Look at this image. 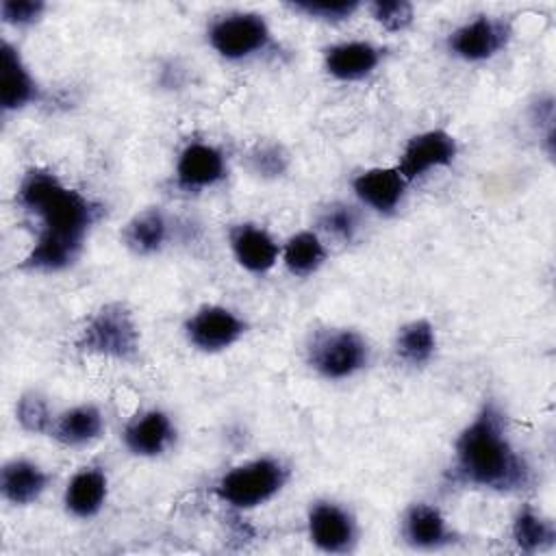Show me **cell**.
<instances>
[{"label":"cell","mask_w":556,"mask_h":556,"mask_svg":"<svg viewBox=\"0 0 556 556\" xmlns=\"http://www.w3.org/2000/svg\"><path fill=\"white\" fill-rule=\"evenodd\" d=\"M445 478L450 484L495 495H519L534 486V467L519 450L497 397L486 395L458 430Z\"/></svg>","instance_id":"6da1fadb"},{"label":"cell","mask_w":556,"mask_h":556,"mask_svg":"<svg viewBox=\"0 0 556 556\" xmlns=\"http://www.w3.org/2000/svg\"><path fill=\"white\" fill-rule=\"evenodd\" d=\"M15 206L37 222V232L63 237L85 245L104 206L85 191L63 182L48 167H28L15 187Z\"/></svg>","instance_id":"7a4b0ae2"},{"label":"cell","mask_w":556,"mask_h":556,"mask_svg":"<svg viewBox=\"0 0 556 556\" xmlns=\"http://www.w3.org/2000/svg\"><path fill=\"white\" fill-rule=\"evenodd\" d=\"M74 348L83 356L137 365L141 361L143 337L135 311L122 300L100 304L80 326Z\"/></svg>","instance_id":"3957f363"},{"label":"cell","mask_w":556,"mask_h":556,"mask_svg":"<svg viewBox=\"0 0 556 556\" xmlns=\"http://www.w3.org/2000/svg\"><path fill=\"white\" fill-rule=\"evenodd\" d=\"M291 467L280 456H254L226 469L213 484V495L235 513L265 506L285 491Z\"/></svg>","instance_id":"277c9868"},{"label":"cell","mask_w":556,"mask_h":556,"mask_svg":"<svg viewBox=\"0 0 556 556\" xmlns=\"http://www.w3.org/2000/svg\"><path fill=\"white\" fill-rule=\"evenodd\" d=\"M304 361L308 369L326 382L350 380L369 367L371 343L356 328L321 326L308 334Z\"/></svg>","instance_id":"5b68a950"},{"label":"cell","mask_w":556,"mask_h":556,"mask_svg":"<svg viewBox=\"0 0 556 556\" xmlns=\"http://www.w3.org/2000/svg\"><path fill=\"white\" fill-rule=\"evenodd\" d=\"M208 48L228 63H243L274 46V30L256 11H226L206 26Z\"/></svg>","instance_id":"8992f818"},{"label":"cell","mask_w":556,"mask_h":556,"mask_svg":"<svg viewBox=\"0 0 556 556\" xmlns=\"http://www.w3.org/2000/svg\"><path fill=\"white\" fill-rule=\"evenodd\" d=\"M515 37L513 22L502 15L478 13L445 35V52L467 65H480L502 54Z\"/></svg>","instance_id":"52a82bcc"},{"label":"cell","mask_w":556,"mask_h":556,"mask_svg":"<svg viewBox=\"0 0 556 556\" xmlns=\"http://www.w3.org/2000/svg\"><path fill=\"white\" fill-rule=\"evenodd\" d=\"M306 536L317 552L343 556L358 547L361 526L345 504L332 497H317L306 508Z\"/></svg>","instance_id":"ba28073f"},{"label":"cell","mask_w":556,"mask_h":556,"mask_svg":"<svg viewBox=\"0 0 556 556\" xmlns=\"http://www.w3.org/2000/svg\"><path fill=\"white\" fill-rule=\"evenodd\" d=\"M250 324L235 308L224 304H202L182 321L185 341L202 354H219L237 345Z\"/></svg>","instance_id":"9c48e42d"},{"label":"cell","mask_w":556,"mask_h":556,"mask_svg":"<svg viewBox=\"0 0 556 556\" xmlns=\"http://www.w3.org/2000/svg\"><path fill=\"white\" fill-rule=\"evenodd\" d=\"M458 156V141L445 128H428L406 139L395 167L408 185L426 178L434 169L450 167Z\"/></svg>","instance_id":"30bf717a"},{"label":"cell","mask_w":556,"mask_h":556,"mask_svg":"<svg viewBox=\"0 0 556 556\" xmlns=\"http://www.w3.org/2000/svg\"><path fill=\"white\" fill-rule=\"evenodd\" d=\"M228 178L226 152L202 139L187 141L174 163V182L187 193H198L222 185Z\"/></svg>","instance_id":"8fae6325"},{"label":"cell","mask_w":556,"mask_h":556,"mask_svg":"<svg viewBox=\"0 0 556 556\" xmlns=\"http://www.w3.org/2000/svg\"><path fill=\"white\" fill-rule=\"evenodd\" d=\"M400 539L415 552H441L458 541V532L437 504L419 500L402 510Z\"/></svg>","instance_id":"7c38bea8"},{"label":"cell","mask_w":556,"mask_h":556,"mask_svg":"<svg viewBox=\"0 0 556 556\" xmlns=\"http://www.w3.org/2000/svg\"><path fill=\"white\" fill-rule=\"evenodd\" d=\"M356 202L382 217L395 215L408 193V182L397 172L395 165H374L365 167L350 180Z\"/></svg>","instance_id":"4fadbf2b"},{"label":"cell","mask_w":556,"mask_h":556,"mask_svg":"<svg viewBox=\"0 0 556 556\" xmlns=\"http://www.w3.org/2000/svg\"><path fill=\"white\" fill-rule=\"evenodd\" d=\"M176 437L178 430L172 415L159 406L135 413L122 430L124 447L137 458H159L167 454L174 447Z\"/></svg>","instance_id":"5bb4252c"},{"label":"cell","mask_w":556,"mask_h":556,"mask_svg":"<svg viewBox=\"0 0 556 556\" xmlns=\"http://www.w3.org/2000/svg\"><path fill=\"white\" fill-rule=\"evenodd\" d=\"M384 48L367 39H343L321 50V67L337 83H361L378 72Z\"/></svg>","instance_id":"9a60e30c"},{"label":"cell","mask_w":556,"mask_h":556,"mask_svg":"<svg viewBox=\"0 0 556 556\" xmlns=\"http://www.w3.org/2000/svg\"><path fill=\"white\" fill-rule=\"evenodd\" d=\"M41 98V85L26 63L22 50L2 39L0 46V109L4 115L20 113Z\"/></svg>","instance_id":"2e32d148"},{"label":"cell","mask_w":556,"mask_h":556,"mask_svg":"<svg viewBox=\"0 0 556 556\" xmlns=\"http://www.w3.org/2000/svg\"><path fill=\"white\" fill-rule=\"evenodd\" d=\"M226 241L237 265L252 276L269 274L280 261V243L265 226L256 222L232 224Z\"/></svg>","instance_id":"e0dca14e"},{"label":"cell","mask_w":556,"mask_h":556,"mask_svg":"<svg viewBox=\"0 0 556 556\" xmlns=\"http://www.w3.org/2000/svg\"><path fill=\"white\" fill-rule=\"evenodd\" d=\"M109 500V473L102 465L89 463L78 467L65 489H63V508L70 517L89 521L102 513Z\"/></svg>","instance_id":"ac0fdd59"},{"label":"cell","mask_w":556,"mask_h":556,"mask_svg":"<svg viewBox=\"0 0 556 556\" xmlns=\"http://www.w3.org/2000/svg\"><path fill=\"white\" fill-rule=\"evenodd\" d=\"M50 471L33 458L13 456L0 467V497L11 506H30L50 489Z\"/></svg>","instance_id":"d6986e66"},{"label":"cell","mask_w":556,"mask_h":556,"mask_svg":"<svg viewBox=\"0 0 556 556\" xmlns=\"http://www.w3.org/2000/svg\"><path fill=\"white\" fill-rule=\"evenodd\" d=\"M172 239V219L161 206L137 211L119 230L122 245L139 258L161 254Z\"/></svg>","instance_id":"ffe728a7"},{"label":"cell","mask_w":556,"mask_h":556,"mask_svg":"<svg viewBox=\"0 0 556 556\" xmlns=\"http://www.w3.org/2000/svg\"><path fill=\"white\" fill-rule=\"evenodd\" d=\"M104 428L106 421L100 406L93 402H80L56 413L50 439H54L63 447L76 450L96 443L104 434Z\"/></svg>","instance_id":"44dd1931"},{"label":"cell","mask_w":556,"mask_h":556,"mask_svg":"<svg viewBox=\"0 0 556 556\" xmlns=\"http://www.w3.org/2000/svg\"><path fill=\"white\" fill-rule=\"evenodd\" d=\"M510 541L521 554H543L556 545V523L532 502H521L510 519Z\"/></svg>","instance_id":"7402d4cb"},{"label":"cell","mask_w":556,"mask_h":556,"mask_svg":"<svg viewBox=\"0 0 556 556\" xmlns=\"http://www.w3.org/2000/svg\"><path fill=\"white\" fill-rule=\"evenodd\" d=\"M83 248L85 245L67 241L63 237L37 232L33 245L20 261L17 269L28 271V274H41V276L61 274V271L70 269L80 258Z\"/></svg>","instance_id":"603a6c76"},{"label":"cell","mask_w":556,"mask_h":556,"mask_svg":"<svg viewBox=\"0 0 556 556\" xmlns=\"http://www.w3.org/2000/svg\"><path fill=\"white\" fill-rule=\"evenodd\" d=\"M437 352L439 332L430 319L415 317L395 330L393 354L402 365L410 369H424L437 358Z\"/></svg>","instance_id":"cb8c5ba5"},{"label":"cell","mask_w":556,"mask_h":556,"mask_svg":"<svg viewBox=\"0 0 556 556\" xmlns=\"http://www.w3.org/2000/svg\"><path fill=\"white\" fill-rule=\"evenodd\" d=\"M328 261L326 239L315 228L293 232L280 243V263L293 278L315 276Z\"/></svg>","instance_id":"d4e9b609"},{"label":"cell","mask_w":556,"mask_h":556,"mask_svg":"<svg viewBox=\"0 0 556 556\" xmlns=\"http://www.w3.org/2000/svg\"><path fill=\"white\" fill-rule=\"evenodd\" d=\"M317 232L324 239H332L341 245H350L358 239L363 219L361 211L345 200H332L317 213Z\"/></svg>","instance_id":"484cf974"},{"label":"cell","mask_w":556,"mask_h":556,"mask_svg":"<svg viewBox=\"0 0 556 556\" xmlns=\"http://www.w3.org/2000/svg\"><path fill=\"white\" fill-rule=\"evenodd\" d=\"M243 163L248 172L261 180H278L291 167V154L280 141L258 139L245 150Z\"/></svg>","instance_id":"4316f807"},{"label":"cell","mask_w":556,"mask_h":556,"mask_svg":"<svg viewBox=\"0 0 556 556\" xmlns=\"http://www.w3.org/2000/svg\"><path fill=\"white\" fill-rule=\"evenodd\" d=\"M56 413L50 406V400L39 389L24 391L15 402V421L26 434L50 437Z\"/></svg>","instance_id":"83f0119b"},{"label":"cell","mask_w":556,"mask_h":556,"mask_svg":"<svg viewBox=\"0 0 556 556\" xmlns=\"http://www.w3.org/2000/svg\"><path fill=\"white\" fill-rule=\"evenodd\" d=\"M285 7L291 13L313 22L343 24V22H350L363 9V2L358 0H291Z\"/></svg>","instance_id":"f1b7e54d"},{"label":"cell","mask_w":556,"mask_h":556,"mask_svg":"<svg viewBox=\"0 0 556 556\" xmlns=\"http://www.w3.org/2000/svg\"><path fill=\"white\" fill-rule=\"evenodd\" d=\"M369 17L387 33H404L415 22V7L408 0H374L365 4Z\"/></svg>","instance_id":"f546056e"},{"label":"cell","mask_w":556,"mask_h":556,"mask_svg":"<svg viewBox=\"0 0 556 556\" xmlns=\"http://www.w3.org/2000/svg\"><path fill=\"white\" fill-rule=\"evenodd\" d=\"M48 4L43 0H4L0 4V20L11 28H30L43 20Z\"/></svg>","instance_id":"4dcf8cb0"}]
</instances>
